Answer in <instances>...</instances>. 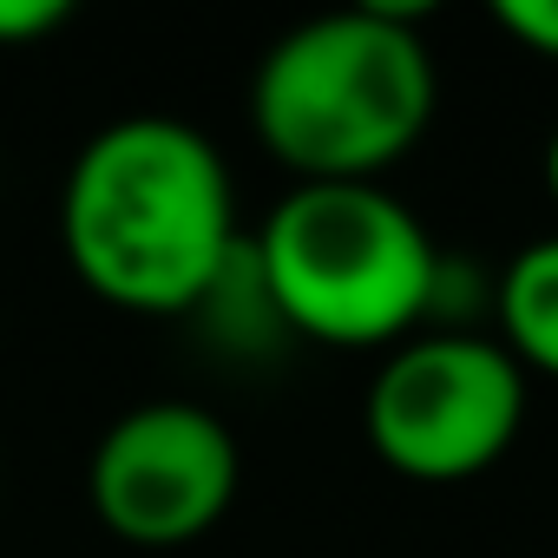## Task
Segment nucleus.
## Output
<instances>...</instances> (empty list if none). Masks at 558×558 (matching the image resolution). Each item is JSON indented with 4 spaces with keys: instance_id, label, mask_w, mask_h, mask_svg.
<instances>
[{
    "instance_id": "nucleus-4",
    "label": "nucleus",
    "mask_w": 558,
    "mask_h": 558,
    "mask_svg": "<svg viewBox=\"0 0 558 558\" xmlns=\"http://www.w3.org/2000/svg\"><path fill=\"white\" fill-rule=\"evenodd\" d=\"M362 427L375 460L414 486L480 480L525 427V368L499 336L421 329L375 368Z\"/></svg>"
},
{
    "instance_id": "nucleus-1",
    "label": "nucleus",
    "mask_w": 558,
    "mask_h": 558,
    "mask_svg": "<svg viewBox=\"0 0 558 558\" xmlns=\"http://www.w3.org/2000/svg\"><path fill=\"white\" fill-rule=\"evenodd\" d=\"M236 191L223 151L171 119L132 112L93 132L60 184V250L73 276L132 316H197L230 269Z\"/></svg>"
},
{
    "instance_id": "nucleus-2",
    "label": "nucleus",
    "mask_w": 558,
    "mask_h": 558,
    "mask_svg": "<svg viewBox=\"0 0 558 558\" xmlns=\"http://www.w3.org/2000/svg\"><path fill=\"white\" fill-rule=\"evenodd\" d=\"M440 99L414 8H336L276 34L250 80L256 145L296 184H381Z\"/></svg>"
},
{
    "instance_id": "nucleus-5",
    "label": "nucleus",
    "mask_w": 558,
    "mask_h": 558,
    "mask_svg": "<svg viewBox=\"0 0 558 558\" xmlns=\"http://www.w3.org/2000/svg\"><path fill=\"white\" fill-rule=\"evenodd\" d=\"M243 486V453L223 414L204 401H138L125 408L86 466L99 525L138 551L197 545Z\"/></svg>"
},
{
    "instance_id": "nucleus-8",
    "label": "nucleus",
    "mask_w": 558,
    "mask_h": 558,
    "mask_svg": "<svg viewBox=\"0 0 558 558\" xmlns=\"http://www.w3.org/2000/svg\"><path fill=\"white\" fill-rule=\"evenodd\" d=\"M73 21L66 0H0V47H34Z\"/></svg>"
},
{
    "instance_id": "nucleus-3",
    "label": "nucleus",
    "mask_w": 558,
    "mask_h": 558,
    "mask_svg": "<svg viewBox=\"0 0 558 558\" xmlns=\"http://www.w3.org/2000/svg\"><path fill=\"white\" fill-rule=\"evenodd\" d=\"M250 256L283 329L323 349H401L434 323L447 269L388 184H290L250 230Z\"/></svg>"
},
{
    "instance_id": "nucleus-9",
    "label": "nucleus",
    "mask_w": 558,
    "mask_h": 558,
    "mask_svg": "<svg viewBox=\"0 0 558 558\" xmlns=\"http://www.w3.org/2000/svg\"><path fill=\"white\" fill-rule=\"evenodd\" d=\"M545 191H551V204H558V125H551V138H545Z\"/></svg>"
},
{
    "instance_id": "nucleus-6",
    "label": "nucleus",
    "mask_w": 558,
    "mask_h": 558,
    "mask_svg": "<svg viewBox=\"0 0 558 558\" xmlns=\"http://www.w3.org/2000/svg\"><path fill=\"white\" fill-rule=\"evenodd\" d=\"M493 316H499V342L525 375H551L558 381V230L525 243L493 283Z\"/></svg>"
},
{
    "instance_id": "nucleus-7",
    "label": "nucleus",
    "mask_w": 558,
    "mask_h": 558,
    "mask_svg": "<svg viewBox=\"0 0 558 558\" xmlns=\"http://www.w3.org/2000/svg\"><path fill=\"white\" fill-rule=\"evenodd\" d=\"M493 27L538 60H558V0H493Z\"/></svg>"
}]
</instances>
